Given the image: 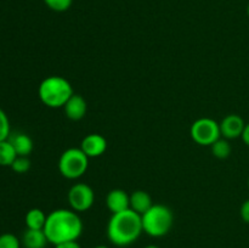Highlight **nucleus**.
Masks as SVG:
<instances>
[{"label": "nucleus", "mask_w": 249, "mask_h": 248, "mask_svg": "<svg viewBox=\"0 0 249 248\" xmlns=\"http://www.w3.org/2000/svg\"><path fill=\"white\" fill-rule=\"evenodd\" d=\"M240 215L241 219H242L246 224H249V198L246 199L242 203V206H241Z\"/></svg>", "instance_id": "22"}, {"label": "nucleus", "mask_w": 249, "mask_h": 248, "mask_svg": "<svg viewBox=\"0 0 249 248\" xmlns=\"http://www.w3.org/2000/svg\"><path fill=\"white\" fill-rule=\"evenodd\" d=\"M10 141H11L12 146H14L15 150H16L17 156L28 157V156L31 155L32 151H33V140H32L31 136H28L27 134H15Z\"/></svg>", "instance_id": "14"}, {"label": "nucleus", "mask_w": 249, "mask_h": 248, "mask_svg": "<svg viewBox=\"0 0 249 248\" xmlns=\"http://www.w3.org/2000/svg\"><path fill=\"white\" fill-rule=\"evenodd\" d=\"M106 206L112 214L130 208V195L122 189H113L107 194Z\"/></svg>", "instance_id": "11"}, {"label": "nucleus", "mask_w": 249, "mask_h": 248, "mask_svg": "<svg viewBox=\"0 0 249 248\" xmlns=\"http://www.w3.org/2000/svg\"><path fill=\"white\" fill-rule=\"evenodd\" d=\"M145 248H160V247H158V246H155V245H148L146 246Z\"/></svg>", "instance_id": "25"}, {"label": "nucleus", "mask_w": 249, "mask_h": 248, "mask_svg": "<svg viewBox=\"0 0 249 248\" xmlns=\"http://www.w3.org/2000/svg\"><path fill=\"white\" fill-rule=\"evenodd\" d=\"M143 232L151 237H163L167 235L174 224V214L164 204H153L141 215Z\"/></svg>", "instance_id": "4"}, {"label": "nucleus", "mask_w": 249, "mask_h": 248, "mask_svg": "<svg viewBox=\"0 0 249 248\" xmlns=\"http://www.w3.org/2000/svg\"><path fill=\"white\" fill-rule=\"evenodd\" d=\"M46 215L41 209L32 208L27 212L24 216V223L27 229H33V230H43L46 223Z\"/></svg>", "instance_id": "15"}, {"label": "nucleus", "mask_w": 249, "mask_h": 248, "mask_svg": "<svg viewBox=\"0 0 249 248\" xmlns=\"http://www.w3.org/2000/svg\"><path fill=\"white\" fill-rule=\"evenodd\" d=\"M94 248H109V247H107V246H104V245H100V246H96V247H94Z\"/></svg>", "instance_id": "26"}, {"label": "nucleus", "mask_w": 249, "mask_h": 248, "mask_svg": "<svg viewBox=\"0 0 249 248\" xmlns=\"http://www.w3.org/2000/svg\"><path fill=\"white\" fill-rule=\"evenodd\" d=\"M68 203L71 209L77 213L89 211L95 202V192L88 184L77 182L70 189L67 194Z\"/></svg>", "instance_id": "7"}, {"label": "nucleus", "mask_w": 249, "mask_h": 248, "mask_svg": "<svg viewBox=\"0 0 249 248\" xmlns=\"http://www.w3.org/2000/svg\"><path fill=\"white\" fill-rule=\"evenodd\" d=\"M220 125L221 138H225L228 140H235L242 136L245 130L246 122L240 114H228L224 117L223 121L219 123Z\"/></svg>", "instance_id": "8"}, {"label": "nucleus", "mask_w": 249, "mask_h": 248, "mask_svg": "<svg viewBox=\"0 0 249 248\" xmlns=\"http://www.w3.org/2000/svg\"><path fill=\"white\" fill-rule=\"evenodd\" d=\"M46 6L55 12H65L72 6L73 0H44Z\"/></svg>", "instance_id": "21"}, {"label": "nucleus", "mask_w": 249, "mask_h": 248, "mask_svg": "<svg viewBox=\"0 0 249 248\" xmlns=\"http://www.w3.org/2000/svg\"><path fill=\"white\" fill-rule=\"evenodd\" d=\"M107 237L117 247H128L143 232L141 215L133 209L112 214L107 224Z\"/></svg>", "instance_id": "2"}, {"label": "nucleus", "mask_w": 249, "mask_h": 248, "mask_svg": "<svg viewBox=\"0 0 249 248\" xmlns=\"http://www.w3.org/2000/svg\"><path fill=\"white\" fill-rule=\"evenodd\" d=\"M22 242L16 235L5 232L0 235V248H21Z\"/></svg>", "instance_id": "18"}, {"label": "nucleus", "mask_w": 249, "mask_h": 248, "mask_svg": "<svg viewBox=\"0 0 249 248\" xmlns=\"http://www.w3.org/2000/svg\"><path fill=\"white\" fill-rule=\"evenodd\" d=\"M247 185H248V190H249V177H248V182H247Z\"/></svg>", "instance_id": "28"}, {"label": "nucleus", "mask_w": 249, "mask_h": 248, "mask_svg": "<svg viewBox=\"0 0 249 248\" xmlns=\"http://www.w3.org/2000/svg\"><path fill=\"white\" fill-rule=\"evenodd\" d=\"M55 248H82L78 241H67V242L58 243L55 246Z\"/></svg>", "instance_id": "23"}, {"label": "nucleus", "mask_w": 249, "mask_h": 248, "mask_svg": "<svg viewBox=\"0 0 249 248\" xmlns=\"http://www.w3.org/2000/svg\"><path fill=\"white\" fill-rule=\"evenodd\" d=\"M212 153L215 158L218 159H226L228 157H230L231 152H232V147H231V143L229 142L228 139L220 138L211 146Z\"/></svg>", "instance_id": "17"}, {"label": "nucleus", "mask_w": 249, "mask_h": 248, "mask_svg": "<svg viewBox=\"0 0 249 248\" xmlns=\"http://www.w3.org/2000/svg\"><path fill=\"white\" fill-rule=\"evenodd\" d=\"M247 16H248V18H249V4H248V6H247Z\"/></svg>", "instance_id": "27"}, {"label": "nucleus", "mask_w": 249, "mask_h": 248, "mask_svg": "<svg viewBox=\"0 0 249 248\" xmlns=\"http://www.w3.org/2000/svg\"><path fill=\"white\" fill-rule=\"evenodd\" d=\"M11 169L17 174H24V173L31 169V160H29L28 157H24V156H17L16 159L12 163Z\"/></svg>", "instance_id": "19"}, {"label": "nucleus", "mask_w": 249, "mask_h": 248, "mask_svg": "<svg viewBox=\"0 0 249 248\" xmlns=\"http://www.w3.org/2000/svg\"><path fill=\"white\" fill-rule=\"evenodd\" d=\"M21 242L24 248H45L49 241L44 230L27 229L22 236Z\"/></svg>", "instance_id": "13"}, {"label": "nucleus", "mask_w": 249, "mask_h": 248, "mask_svg": "<svg viewBox=\"0 0 249 248\" xmlns=\"http://www.w3.org/2000/svg\"><path fill=\"white\" fill-rule=\"evenodd\" d=\"M16 157V150L12 146L11 141H0V167H11Z\"/></svg>", "instance_id": "16"}, {"label": "nucleus", "mask_w": 249, "mask_h": 248, "mask_svg": "<svg viewBox=\"0 0 249 248\" xmlns=\"http://www.w3.org/2000/svg\"><path fill=\"white\" fill-rule=\"evenodd\" d=\"M153 206L152 197L143 190H136L130 195V209L142 215Z\"/></svg>", "instance_id": "12"}, {"label": "nucleus", "mask_w": 249, "mask_h": 248, "mask_svg": "<svg viewBox=\"0 0 249 248\" xmlns=\"http://www.w3.org/2000/svg\"><path fill=\"white\" fill-rule=\"evenodd\" d=\"M10 131H11V126H10L9 117H7L6 112L0 107V141L7 140L10 136Z\"/></svg>", "instance_id": "20"}, {"label": "nucleus", "mask_w": 249, "mask_h": 248, "mask_svg": "<svg viewBox=\"0 0 249 248\" xmlns=\"http://www.w3.org/2000/svg\"><path fill=\"white\" fill-rule=\"evenodd\" d=\"M80 148L89 158L100 157L106 152L107 140L101 134H89L82 140Z\"/></svg>", "instance_id": "9"}, {"label": "nucleus", "mask_w": 249, "mask_h": 248, "mask_svg": "<svg viewBox=\"0 0 249 248\" xmlns=\"http://www.w3.org/2000/svg\"><path fill=\"white\" fill-rule=\"evenodd\" d=\"M43 230L49 243L56 246L67 241H77L83 232V221L73 209H55L48 214Z\"/></svg>", "instance_id": "1"}, {"label": "nucleus", "mask_w": 249, "mask_h": 248, "mask_svg": "<svg viewBox=\"0 0 249 248\" xmlns=\"http://www.w3.org/2000/svg\"><path fill=\"white\" fill-rule=\"evenodd\" d=\"M190 135L197 145L211 147L218 139L221 138L220 125L214 119L203 117L194 122L190 128Z\"/></svg>", "instance_id": "6"}, {"label": "nucleus", "mask_w": 249, "mask_h": 248, "mask_svg": "<svg viewBox=\"0 0 249 248\" xmlns=\"http://www.w3.org/2000/svg\"><path fill=\"white\" fill-rule=\"evenodd\" d=\"M73 92L70 80L61 75H50L41 80L38 88V96L40 101L50 108H61L71 99Z\"/></svg>", "instance_id": "3"}, {"label": "nucleus", "mask_w": 249, "mask_h": 248, "mask_svg": "<svg viewBox=\"0 0 249 248\" xmlns=\"http://www.w3.org/2000/svg\"><path fill=\"white\" fill-rule=\"evenodd\" d=\"M241 138H242V141L245 142V145L249 147V123H246L245 130H243V134Z\"/></svg>", "instance_id": "24"}, {"label": "nucleus", "mask_w": 249, "mask_h": 248, "mask_svg": "<svg viewBox=\"0 0 249 248\" xmlns=\"http://www.w3.org/2000/svg\"><path fill=\"white\" fill-rule=\"evenodd\" d=\"M63 111H65L66 117L71 121H80L85 117L88 111V104L87 100L82 96V95L73 94L71 99L66 102L63 106Z\"/></svg>", "instance_id": "10"}, {"label": "nucleus", "mask_w": 249, "mask_h": 248, "mask_svg": "<svg viewBox=\"0 0 249 248\" xmlns=\"http://www.w3.org/2000/svg\"><path fill=\"white\" fill-rule=\"evenodd\" d=\"M57 165L63 177L68 180H77L87 173L89 168V157L80 147H71L63 151Z\"/></svg>", "instance_id": "5"}]
</instances>
